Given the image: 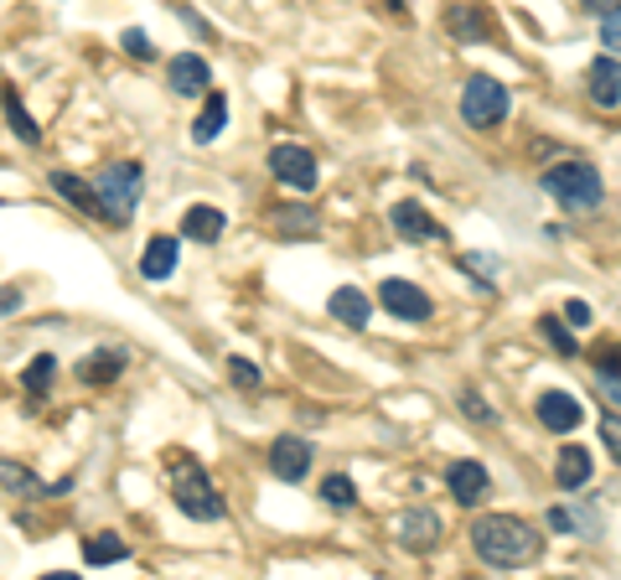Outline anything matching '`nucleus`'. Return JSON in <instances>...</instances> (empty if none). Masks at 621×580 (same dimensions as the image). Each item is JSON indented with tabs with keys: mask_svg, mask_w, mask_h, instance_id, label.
I'll list each match as a JSON object with an SVG mask.
<instances>
[{
	"mask_svg": "<svg viewBox=\"0 0 621 580\" xmlns=\"http://www.w3.org/2000/svg\"><path fill=\"white\" fill-rule=\"evenodd\" d=\"M471 549H477V560L497 565V570H518L544 555V534L518 513H482L471 524Z\"/></svg>",
	"mask_w": 621,
	"mask_h": 580,
	"instance_id": "nucleus-1",
	"label": "nucleus"
},
{
	"mask_svg": "<svg viewBox=\"0 0 621 580\" xmlns=\"http://www.w3.org/2000/svg\"><path fill=\"white\" fill-rule=\"evenodd\" d=\"M94 187H99V203H104V218L125 228L135 218V203H140V192H146V171L140 161H109V167L94 176Z\"/></svg>",
	"mask_w": 621,
	"mask_h": 580,
	"instance_id": "nucleus-2",
	"label": "nucleus"
},
{
	"mask_svg": "<svg viewBox=\"0 0 621 580\" xmlns=\"http://www.w3.org/2000/svg\"><path fill=\"white\" fill-rule=\"evenodd\" d=\"M544 192H549L555 203L575 207V213H590V207H601V197H606L601 171L590 167V161H575V155L544 171Z\"/></svg>",
	"mask_w": 621,
	"mask_h": 580,
	"instance_id": "nucleus-3",
	"label": "nucleus"
},
{
	"mask_svg": "<svg viewBox=\"0 0 621 580\" xmlns=\"http://www.w3.org/2000/svg\"><path fill=\"white\" fill-rule=\"evenodd\" d=\"M171 497H176V508H182L186 518H202V524H213V518L228 513V503H223V493L207 482L197 457L176 461V472H171Z\"/></svg>",
	"mask_w": 621,
	"mask_h": 580,
	"instance_id": "nucleus-4",
	"label": "nucleus"
},
{
	"mask_svg": "<svg viewBox=\"0 0 621 580\" xmlns=\"http://www.w3.org/2000/svg\"><path fill=\"white\" fill-rule=\"evenodd\" d=\"M461 120L471 130H497L507 120V88L488 73H471L467 88H461Z\"/></svg>",
	"mask_w": 621,
	"mask_h": 580,
	"instance_id": "nucleus-5",
	"label": "nucleus"
},
{
	"mask_svg": "<svg viewBox=\"0 0 621 580\" xmlns=\"http://www.w3.org/2000/svg\"><path fill=\"white\" fill-rule=\"evenodd\" d=\"M269 171H275L286 187H296V192H311V187H317V176H321L317 155L306 151V146H290V140H280V146L269 151Z\"/></svg>",
	"mask_w": 621,
	"mask_h": 580,
	"instance_id": "nucleus-6",
	"label": "nucleus"
},
{
	"mask_svg": "<svg viewBox=\"0 0 621 580\" xmlns=\"http://www.w3.org/2000/svg\"><path fill=\"white\" fill-rule=\"evenodd\" d=\"M378 301H384L388 316H399V322H430V296H425L415 280H399V275H388L384 286H378Z\"/></svg>",
	"mask_w": 621,
	"mask_h": 580,
	"instance_id": "nucleus-7",
	"label": "nucleus"
},
{
	"mask_svg": "<svg viewBox=\"0 0 621 580\" xmlns=\"http://www.w3.org/2000/svg\"><path fill=\"white\" fill-rule=\"evenodd\" d=\"M440 534H446V524H440L436 508H404L399 518H394V539H399L409 555H425V549H436Z\"/></svg>",
	"mask_w": 621,
	"mask_h": 580,
	"instance_id": "nucleus-8",
	"label": "nucleus"
},
{
	"mask_svg": "<svg viewBox=\"0 0 621 580\" xmlns=\"http://www.w3.org/2000/svg\"><path fill=\"white\" fill-rule=\"evenodd\" d=\"M269 472L280 482H301L311 472V441H301V436H275V445H269Z\"/></svg>",
	"mask_w": 621,
	"mask_h": 580,
	"instance_id": "nucleus-9",
	"label": "nucleus"
},
{
	"mask_svg": "<svg viewBox=\"0 0 621 580\" xmlns=\"http://www.w3.org/2000/svg\"><path fill=\"white\" fill-rule=\"evenodd\" d=\"M388 218H394V234L409 244H430V239H446V228H440L430 213H425L420 203H409V197H399V203L388 207Z\"/></svg>",
	"mask_w": 621,
	"mask_h": 580,
	"instance_id": "nucleus-10",
	"label": "nucleus"
},
{
	"mask_svg": "<svg viewBox=\"0 0 621 580\" xmlns=\"http://www.w3.org/2000/svg\"><path fill=\"white\" fill-rule=\"evenodd\" d=\"M446 487H451V497L461 503V508H477V503L488 497L492 477H488V466H477V461H451V472H446Z\"/></svg>",
	"mask_w": 621,
	"mask_h": 580,
	"instance_id": "nucleus-11",
	"label": "nucleus"
},
{
	"mask_svg": "<svg viewBox=\"0 0 621 580\" xmlns=\"http://www.w3.org/2000/svg\"><path fill=\"white\" fill-rule=\"evenodd\" d=\"M580 420H586V410H580V399H575V394H565V389L538 394V426L544 430H565V436H570Z\"/></svg>",
	"mask_w": 621,
	"mask_h": 580,
	"instance_id": "nucleus-12",
	"label": "nucleus"
},
{
	"mask_svg": "<svg viewBox=\"0 0 621 580\" xmlns=\"http://www.w3.org/2000/svg\"><path fill=\"white\" fill-rule=\"evenodd\" d=\"M167 78H171V94H213V68H207V57H171V68H167Z\"/></svg>",
	"mask_w": 621,
	"mask_h": 580,
	"instance_id": "nucleus-13",
	"label": "nucleus"
},
{
	"mask_svg": "<svg viewBox=\"0 0 621 580\" xmlns=\"http://www.w3.org/2000/svg\"><path fill=\"white\" fill-rule=\"evenodd\" d=\"M52 192H57V197H67V203L78 207V213H88V218H104L99 187H94V182H84V176H73V171H52Z\"/></svg>",
	"mask_w": 621,
	"mask_h": 580,
	"instance_id": "nucleus-14",
	"label": "nucleus"
},
{
	"mask_svg": "<svg viewBox=\"0 0 621 580\" xmlns=\"http://www.w3.org/2000/svg\"><path fill=\"white\" fill-rule=\"evenodd\" d=\"M223 228H228V218H223L213 203H197V207H186V213H182V234L192 244H218Z\"/></svg>",
	"mask_w": 621,
	"mask_h": 580,
	"instance_id": "nucleus-15",
	"label": "nucleus"
},
{
	"mask_svg": "<svg viewBox=\"0 0 621 580\" xmlns=\"http://www.w3.org/2000/svg\"><path fill=\"white\" fill-rule=\"evenodd\" d=\"M590 99L601 104V109L621 104V63H617V52H611V57H596V63H590Z\"/></svg>",
	"mask_w": 621,
	"mask_h": 580,
	"instance_id": "nucleus-16",
	"label": "nucleus"
},
{
	"mask_svg": "<svg viewBox=\"0 0 621 580\" xmlns=\"http://www.w3.org/2000/svg\"><path fill=\"white\" fill-rule=\"evenodd\" d=\"M555 482H559V493H580L590 482V451L586 445H565L555 461Z\"/></svg>",
	"mask_w": 621,
	"mask_h": 580,
	"instance_id": "nucleus-17",
	"label": "nucleus"
},
{
	"mask_svg": "<svg viewBox=\"0 0 621 580\" xmlns=\"http://www.w3.org/2000/svg\"><path fill=\"white\" fill-rule=\"evenodd\" d=\"M326 311H332L336 322H347V326H368L373 301H368V296H363L357 286H336L332 301H326Z\"/></svg>",
	"mask_w": 621,
	"mask_h": 580,
	"instance_id": "nucleus-18",
	"label": "nucleus"
},
{
	"mask_svg": "<svg viewBox=\"0 0 621 580\" xmlns=\"http://www.w3.org/2000/svg\"><path fill=\"white\" fill-rule=\"evenodd\" d=\"M223 125H228V94H218V88H213V94L202 99V115L192 120V140H197V146H207V140L223 136Z\"/></svg>",
	"mask_w": 621,
	"mask_h": 580,
	"instance_id": "nucleus-19",
	"label": "nucleus"
},
{
	"mask_svg": "<svg viewBox=\"0 0 621 580\" xmlns=\"http://www.w3.org/2000/svg\"><path fill=\"white\" fill-rule=\"evenodd\" d=\"M171 270H176V239H171V234H156V239L146 244V255H140V275H146V280H167Z\"/></svg>",
	"mask_w": 621,
	"mask_h": 580,
	"instance_id": "nucleus-20",
	"label": "nucleus"
},
{
	"mask_svg": "<svg viewBox=\"0 0 621 580\" xmlns=\"http://www.w3.org/2000/svg\"><path fill=\"white\" fill-rule=\"evenodd\" d=\"M446 32H451L456 42H492V26L477 6H456L451 17H446Z\"/></svg>",
	"mask_w": 621,
	"mask_h": 580,
	"instance_id": "nucleus-21",
	"label": "nucleus"
},
{
	"mask_svg": "<svg viewBox=\"0 0 621 580\" xmlns=\"http://www.w3.org/2000/svg\"><path fill=\"white\" fill-rule=\"evenodd\" d=\"M119 368H125L119 353H88V358L78 363V378H84V384H115Z\"/></svg>",
	"mask_w": 621,
	"mask_h": 580,
	"instance_id": "nucleus-22",
	"label": "nucleus"
},
{
	"mask_svg": "<svg viewBox=\"0 0 621 580\" xmlns=\"http://www.w3.org/2000/svg\"><path fill=\"white\" fill-rule=\"evenodd\" d=\"M130 549H125V539L119 534H94V539H84V560L88 565H115V560H125Z\"/></svg>",
	"mask_w": 621,
	"mask_h": 580,
	"instance_id": "nucleus-23",
	"label": "nucleus"
},
{
	"mask_svg": "<svg viewBox=\"0 0 621 580\" xmlns=\"http://www.w3.org/2000/svg\"><path fill=\"white\" fill-rule=\"evenodd\" d=\"M52 374H57V358H52V353H36V358L26 363V378H21V384H26L32 399H42V394L52 389Z\"/></svg>",
	"mask_w": 621,
	"mask_h": 580,
	"instance_id": "nucleus-24",
	"label": "nucleus"
},
{
	"mask_svg": "<svg viewBox=\"0 0 621 580\" xmlns=\"http://www.w3.org/2000/svg\"><path fill=\"white\" fill-rule=\"evenodd\" d=\"M321 497L332 503V508H353L357 503V487L347 472H332V477H321Z\"/></svg>",
	"mask_w": 621,
	"mask_h": 580,
	"instance_id": "nucleus-25",
	"label": "nucleus"
},
{
	"mask_svg": "<svg viewBox=\"0 0 621 580\" xmlns=\"http://www.w3.org/2000/svg\"><path fill=\"white\" fill-rule=\"evenodd\" d=\"M6 120H11V130H17V136L26 140V146H36V140H42V130H36V120H32V115H26V109H21V99H17V94H11V88H6Z\"/></svg>",
	"mask_w": 621,
	"mask_h": 580,
	"instance_id": "nucleus-26",
	"label": "nucleus"
},
{
	"mask_svg": "<svg viewBox=\"0 0 621 580\" xmlns=\"http://www.w3.org/2000/svg\"><path fill=\"white\" fill-rule=\"evenodd\" d=\"M269 223L280 228V234H317V207H301V213H269Z\"/></svg>",
	"mask_w": 621,
	"mask_h": 580,
	"instance_id": "nucleus-27",
	"label": "nucleus"
},
{
	"mask_svg": "<svg viewBox=\"0 0 621 580\" xmlns=\"http://www.w3.org/2000/svg\"><path fill=\"white\" fill-rule=\"evenodd\" d=\"M0 477H6V493L17 497H36L42 487H36V477L26 472V466H17V461H0Z\"/></svg>",
	"mask_w": 621,
	"mask_h": 580,
	"instance_id": "nucleus-28",
	"label": "nucleus"
},
{
	"mask_svg": "<svg viewBox=\"0 0 621 580\" xmlns=\"http://www.w3.org/2000/svg\"><path fill=\"white\" fill-rule=\"evenodd\" d=\"M538 332H544V342H549V347H559L565 358H575V353H580V342L570 337V326H559V316H544V322H538Z\"/></svg>",
	"mask_w": 621,
	"mask_h": 580,
	"instance_id": "nucleus-29",
	"label": "nucleus"
},
{
	"mask_svg": "<svg viewBox=\"0 0 621 580\" xmlns=\"http://www.w3.org/2000/svg\"><path fill=\"white\" fill-rule=\"evenodd\" d=\"M549 529H559V534H570V529H580L590 539V534H596V518H580V513H570V508H549Z\"/></svg>",
	"mask_w": 621,
	"mask_h": 580,
	"instance_id": "nucleus-30",
	"label": "nucleus"
},
{
	"mask_svg": "<svg viewBox=\"0 0 621 580\" xmlns=\"http://www.w3.org/2000/svg\"><path fill=\"white\" fill-rule=\"evenodd\" d=\"M119 47L130 52V57H146V63L156 57V42H151L146 32H140V26H130V32H119Z\"/></svg>",
	"mask_w": 621,
	"mask_h": 580,
	"instance_id": "nucleus-31",
	"label": "nucleus"
},
{
	"mask_svg": "<svg viewBox=\"0 0 621 580\" xmlns=\"http://www.w3.org/2000/svg\"><path fill=\"white\" fill-rule=\"evenodd\" d=\"M461 410H467L471 420H482V426H497V410H488V399H482V394L461 389Z\"/></svg>",
	"mask_w": 621,
	"mask_h": 580,
	"instance_id": "nucleus-32",
	"label": "nucleus"
},
{
	"mask_svg": "<svg viewBox=\"0 0 621 580\" xmlns=\"http://www.w3.org/2000/svg\"><path fill=\"white\" fill-rule=\"evenodd\" d=\"M601 441L611 451V461L621 466V415H601Z\"/></svg>",
	"mask_w": 621,
	"mask_h": 580,
	"instance_id": "nucleus-33",
	"label": "nucleus"
},
{
	"mask_svg": "<svg viewBox=\"0 0 621 580\" xmlns=\"http://www.w3.org/2000/svg\"><path fill=\"white\" fill-rule=\"evenodd\" d=\"M228 378H234L238 389H259V368L249 358H228Z\"/></svg>",
	"mask_w": 621,
	"mask_h": 580,
	"instance_id": "nucleus-34",
	"label": "nucleus"
},
{
	"mask_svg": "<svg viewBox=\"0 0 621 580\" xmlns=\"http://www.w3.org/2000/svg\"><path fill=\"white\" fill-rule=\"evenodd\" d=\"M596 374L621 378V342H611V347H601V353H596Z\"/></svg>",
	"mask_w": 621,
	"mask_h": 580,
	"instance_id": "nucleus-35",
	"label": "nucleus"
},
{
	"mask_svg": "<svg viewBox=\"0 0 621 580\" xmlns=\"http://www.w3.org/2000/svg\"><path fill=\"white\" fill-rule=\"evenodd\" d=\"M601 42H606V52H617V57H621V11L601 17Z\"/></svg>",
	"mask_w": 621,
	"mask_h": 580,
	"instance_id": "nucleus-36",
	"label": "nucleus"
},
{
	"mask_svg": "<svg viewBox=\"0 0 621 580\" xmlns=\"http://www.w3.org/2000/svg\"><path fill=\"white\" fill-rule=\"evenodd\" d=\"M565 322H570V326H586V322H590V307H586V301H570V307H565Z\"/></svg>",
	"mask_w": 621,
	"mask_h": 580,
	"instance_id": "nucleus-37",
	"label": "nucleus"
},
{
	"mask_svg": "<svg viewBox=\"0 0 621 580\" xmlns=\"http://www.w3.org/2000/svg\"><path fill=\"white\" fill-rule=\"evenodd\" d=\"M590 17H611V11H621V0H586Z\"/></svg>",
	"mask_w": 621,
	"mask_h": 580,
	"instance_id": "nucleus-38",
	"label": "nucleus"
},
{
	"mask_svg": "<svg viewBox=\"0 0 621 580\" xmlns=\"http://www.w3.org/2000/svg\"><path fill=\"white\" fill-rule=\"evenodd\" d=\"M596 384H601V389H606V394H611V399H617V405H621V378H606V374H596Z\"/></svg>",
	"mask_w": 621,
	"mask_h": 580,
	"instance_id": "nucleus-39",
	"label": "nucleus"
}]
</instances>
